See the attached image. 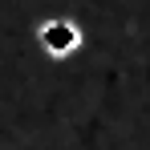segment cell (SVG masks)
<instances>
[{
	"label": "cell",
	"instance_id": "6da1fadb",
	"mask_svg": "<svg viewBox=\"0 0 150 150\" xmlns=\"http://www.w3.org/2000/svg\"><path fill=\"white\" fill-rule=\"evenodd\" d=\"M81 25L69 21V16H49L37 25V49L45 53L49 61H69L77 49H81Z\"/></svg>",
	"mask_w": 150,
	"mask_h": 150
}]
</instances>
